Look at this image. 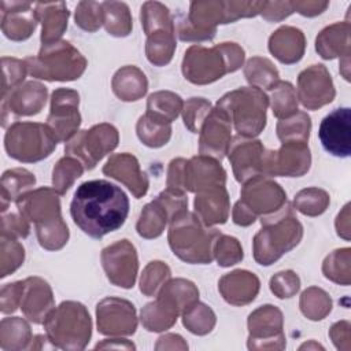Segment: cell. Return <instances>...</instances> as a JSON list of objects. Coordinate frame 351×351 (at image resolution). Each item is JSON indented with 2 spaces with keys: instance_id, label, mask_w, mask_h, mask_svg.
Here are the masks:
<instances>
[{
  "instance_id": "obj_1",
  "label": "cell",
  "mask_w": 351,
  "mask_h": 351,
  "mask_svg": "<svg viewBox=\"0 0 351 351\" xmlns=\"http://www.w3.org/2000/svg\"><path fill=\"white\" fill-rule=\"evenodd\" d=\"M70 214L84 233L101 239L125 223L129 199L119 186L106 180L85 181L74 192Z\"/></svg>"
},
{
  "instance_id": "obj_2",
  "label": "cell",
  "mask_w": 351,
  "mask_h": 351,
  "mask_svg": "<svg viewBox=\"0 0 351 351\" xmlns=\"http://www.w3.org/2000/svg\"><path fill=\"white\" fill-rule=\"evenodd\" d=\"M262 229L254 239V258L259 265L269 266L299 244L303 228L287 202L280 210L261 219Z\"/></svg>"
},
{
  "instance_id": "obj_3",
  "label": "cell",
  "mask_w": 351,
  "mask_h": 351,
  "mask_svg": "<svg viewBox=\"0 0 351 351\" xmlns=\"http://www.w3.org/2000/svg\"><path fill=\"white\" fill-rule=\"evenodd\" d=\"M243 60L244 51L234 43H222L213 48L192 45L185 52L182 73L193 84H210L240 69Z\"/></svg>"
},
{
  "instance_id": "obj_4",
  "label": "cell",
  "mask_w": 351,
  "mask_h": 351,
  "mask_svg": "<svg viewBox=\"0 0 351 351\" xmlns=\"http://www.w3.org/2000/svg\"><path fill=\"white\" fill-rule=\"evenodd\" d=\"M219 234L217 229L203 228L202 221L185 210L171 218L169 244L174 255L188 263H210Z\"/></svg>"
},
{
  "instance_id": "obj_5",
  "label": "cell",
  "mask_w": 351,
  "mask_h": 351,
  "mask_svg": "<svg viewBox=\"0 0 351 351\" xmlns=\"http://www.w3.org/2000/svg\"><path fill=\"white\" fill-rule=\"evenodd\" d=\"M269 104L267 96L259 88H240L223 95L217 107L222 110L239 136H258L266 125V108Z\"/></svg>"
},
{
  "instance_id": "obj_6",
  "label": "cell",
  "mask_w": 351,
  "mask_h": 351,
  "mask_svg": "<svg viewBox=\"0 0 351 351\" xmlns=\"http://www.w3.org/2000/svg\"><path fill=\"white\" fill-rule=\"evenodd\" d=\"M27 73L47 81H71L80 78L86 67L85 58L67 41H55L41 47L34 58L25 59Z\"/></svg>"
},
{
  "instance_id": "obj_7",
  "label": "cell",
  "mask_w": 351,
  "mask_h": 351,
  "mask_svg": "<svg viewBox=\"0 0 351 351\" xmlns=\"http://www.w3.org/2000/svg\"><path fill=\"white\" fill-rule=\"evenodd\" d=\"M44 326L49 341L60 348L81 350L90 337L89 313L77 302H63L58 308H52Z\"/></svg>"
},
{
  "instance_id": "obj_8",
  "label": "cell",
  "mask_w": 351,
  "mask_h": 351,
  "mask_svg": "<svg viewBox=\"0 0 351 351\" xmlns=\"http://www.w3.org/2000/svg\"><path fill=\"white\" fill-rule=\"evenodd\" d=\"M56 143L49 128L36 122H15L8 128L4 137L8 156L26 163L49 156Z\"/></svg>"
},
{
  "instance_id": "obj_9",
  "label": "cell",
  "mask_w": 351,
  "mask_h": 351,
  "mask_svg": "<svg viewBox=\"0 0 351 351\" xmlns=\"http://www.w3.org/2000/svg\"><path fill=\"white\" fill-rule=\"evenodd\" d=\"M118 145V132L112 125L100 123L89 130H81L67 141L64 152L80 160L85 170H92L96 163Z\"/></svg>"
},
{
  "instance_id": "obj_10",
  "label": "cell",
  "mask_w": 351,
  "mask_h": 351,
  "mask_svg": "<svg viewBox=\"0 0 351 351\" xmlns=\"http://www.w3.org/2000/svg\"><path fill=\"white\" fill-rule=\"evenodd\" d=\"M78 101V93L73 89L59 88L53 90L51 111L45 125L49 128L56 141H67L75 134L81 123Z\"/></svg>"
},
{
  "instance_id": "obj_11",
  "label": "cell",
  "mask_w": 351,
  "mask_h": 351,
  "mask_svg": "<svg viewBox=\"0 0 351 351\" xmlns=\"http://www.w3.org/2000/svg\"><path fill=\"white\" fill-rule=\"evenodd\" d=\"M310 149L306 143H282L278 151H266L263 163V176L300 177L310 169Z\"/></svg>"
},
{
  "instance_id": "obj_12",
  "label": "cell",
  "mask_w": 351,
  "mask_h": 351,
  "mask_svg": "<svg viewBox=\"0 0 351 351\" xmlns=\"http://www.w3.org/2000/svg\"><path fill=\"white\" fill-rule=\"evenodd\" d=\"M240 202L255 217L258 214L269 215L287 203V193L266 176H256L243 186Z\"/></svg>"
},
{
  "instance_id": "obj_13",
  "label": "cell",
  "mask_w": 351,
  "mask_h": 351,
  "mask_svg": "<svg viewBox=\"0 0 351 351\" xmlns=\"http://www.w3.org/2000/svg\"><path fill=\"white\" fill-rule=\"evenodd\" d=\"M101 262L107 278L117 287L132 288L137 276V255L128 240H121L101 252Z\"/></svg>"
},
{
  "instance_id": "obj_14",
  "label": "cell",
  "mask_w": 351,
  "mask_h": 351,
  "mask_svg": "<svg viewBox=\"0 0 351 351\" xmlns=\"http://www.w3.org/2000/svg\"><path fill=\"white\" fill-rule=\"evenodd\" d=\"M318 137L333 156L347 158L351 154V108L340 107L329 112L319 125Z\"/></svg>"
},
{
  "instance_id": "obj_15",
  "label": "cell",
  "mask_w": 351,
  "mask_h": 351,
  "mask_svg": "<svg viewBox=\"0 0 351 351\" xmlns=\"http://www.w3.org/2000/svg\"><path fill=\"white\" fill-rule=\"evenodd\" d=\"M47 99V88L36 81L21 84L3 97L1 125L5 128L7 121L12 117H29L41 111Z\"/></svg>"
},
{
  "instance_id": "obj_16",
  "label": "cell",
  "mask_w": 351,
  "mask_h": 351,
  "mask_svg": "<svg viewBox=\"0 0 351 351\" xmlns=\"http://www.w3.org/2000/svg\"><path fill=\"white\" fill-rule=\"evenodd\" d=\"M97 328L103 335H133L137 328L134 306L123 299H103L96 308Z\"/></svg>"
},
{
  "instance_id": "obj_17",
  "label": "cell",
  "mask_w": 351,
  "mask_h": 351,
  "mask_svg": "<svg viewBox=\"0 0 351 351\" xmlns=\"http://www.w3.org/2000/svg\"><path fill=\"white\" fill-rule=\"evenodd\" d=\"M265 155L266 149L259 140H241L239 136L230 141L228 158L236 180L244 184L256 176H263Z\"/></svg>"
},
{
  "instance_id": "obj_18",
  "label": "cell",
  "mask_w": 351,
  "mask_h": 351,
  "mask_svg": "<svg viewBox=\"0 0 351 351\" xmlns=\"http://www.w3.org/2000/svg\"><path fill=\"white\" fill-rule=\"evenodd\" d=\"M298 97L306 108L315 110L335 97L330 74L322 64H313L298 77Z\"/></svg>"
},
{
  "instance_id": "obj_19",
  "label": "cell",
  "mask_w": 351,
  "mask_h": 351,
  "mask_svg": "<svg viewBox=\"0 0 351 351\" xmlns=\"http://www.w3.org/2000/svg\"><path fill=\"white\" fill-rule=\"evenodd\" d=\"M232 122L218 107L213 108L202 125L199 151L204 156L222 159L230 145Z\"/></svg>"
},
{
  "instance_id": "obj_20",
  "label": "cell",
  "mask_w": 351,
  "mask_h": 351,
  "mask_svg": "<svg viewBox=\"0 0 351 351\" xmlns=\"http://www.w3.org/2000/svg\"><path fill=\"white\" fill-rule=\"evenodd\" d=\"M1 30L14 41L26 40L37 26V12L29 1H0Z\"/></svg>"
},
{
  "instance_id": "obj_21",
  "label": "cell",
  "mask_w": 351,
  "mask_h": 351,
  "mask_svg": "<svg viewBox=\"0 0 351 351\" xmlns=\"http://www.w3.org/2000/svg\"><path fill=\"white\" fill-rule=\"evenodd\" d=\"M59 193L51 188H38L33 192H26L19 196L15 203L18 211L36 225L45 223L60 215Z\"/></svg>"
},
{
  "instance_id": "obj_22",
  "label": "cell",
  "mask_w": 351,
  "mask_h": 351,
  "mask_svg": "<svg viewBox=\"0 0 351 351\" xmlns=\"http://www.w3.org/2000/svg\"><path fill=\"white\" fill-rule=\"evenodd\" d=\"M226 173L222 166L210 156H193L184 166V191L199 192L207 188L225 185Z\"/></svg>"
},
{
  "instance_id": "obj_23",
  "label": "cell",
  "mask_w": 351,
  "mask_h": 351,
  "mask_svg": "<svg viewBox=\"0 0 351 351\" xmlns=\"http://www.w3.org/2000/svg\"><path fill=\"white\" fill-rule=\"evenodd\" d=\"M103 173L125 184L136 199H140L148 191V178L145 173L140 170L137 159L128 152L112 155L104 165Z\"/></svg>"
},
{
  "instance_id": "obj_24",
  "label": "cell",
  "mask_w": 351,
  "mask_h": 351,
  "mask_svg": "<svg viewBox=\"0 0 351 351\" xmlns=\"http://www.w3.org/2000/svg\"><path fill=\"white\" fill-rule=\"evenodd\" d=\"M25 281V289L21 300V308L25 317L34 324H44L47 315L53 308V298L49 285L38 278L29 277Z\"/></svg>"
},
{
  "instance_id": "obj_25",
  "label": "cell",
  "mask_w": 351,
  "mask_h": 351,
  "mask_svg": "<svg viewBox=\"0 0 351 351\" xmlns=\"http://www.w3.org/2000/svg\"><path fill=\"white\" fill-rule=\"evenodd\" d=\"M195 213L206 226L225 223L229 215V199L225 186L199 191L195 197Z\"/></svg>"
},
{
  "instance_id": "obj_26",
  "label": "cell",
  "mask_w": 351,
  "mask_h": 351,
  "mask_svg": "<svg viewBox=\"0 0 351 351\" xmlns=\"http://www.w3.org/2000/svg\"><path fill=\"white\" fill-rule=\"evenodd\" d=\"M218 289L228 303L247 304L255 299L259 291V280L247 270H234L219 280Z\"/></svg>"
},
{
  "instance_id": "obj_27",
  "label": "cell",
  "mask_w": 351,
  "mask_h": 351,
  "mask_svg": "<svg viewBox=\"0 0 351 351\" xmlns=\"http://www.w3.org/2000/svg\"><path fill=\"white\" fill-rule=\"evenodd\" d=\"M248 340H282V314L271 304L261 306L248 317Z\"/></svg>"
},
{
  "instance_id": "obj_28",
  "label": "cell",
  "mask_w": 351,
  "mask_h": 351,
  "mask_svg": "<svg viewBox=\"0 0 351 351\" xmlns=\"http://www.w3.org/2000/svg\"><path fill=\"white\" fill-rule=\"evenodd\" d=\"M269 49L282 63L299 62L304 52V36L296 27L282 26L270 36Z\"/></svg>"
},
{
  "instance_id": "obj_29",
  "label": "cell",
  "mask_w": 351,
  "mask_h": 351,
  "mask_svg": "<svg viewBox=\"0 0 351 351\" xmlns=\"http://www.w3.org/2000/svg\"><path fill=\"white\" fill-rule=\"evenodd\" d=\"M37 18L43 23L41 43L43 45L58 41L67 27L69 10L64 3H37L34 4Z\"/></svg>"
},
{
  "instance_id": "obj_30",
  "label": "cell",
  "mask_w": 351,
  "mask_h": 351,
  "mask_svg": "<svg viewBox=\"0 0 351 351\" xmlns=\"http://www.w3.org/2000/svg\"><path fill=\"white\" fill-rule=\"evenodd\" d=\"M147 88L144 73L134 66L119 69L112 78V90L123 101L138 100L147 92Z\"/></svg>"
},
{
  "instance_id": "obj_31",
  "label": "cell",
  "mask_w": 351,
  "mask_h": 351,
  "mask_svg": "<svg viewBox=\"0 0 351 351\" xmlns=\"http://www.w3.org/2000/svg\"><path fill=\"white\" fill-rule=\"evenodd\" d=\"M182 104L181 97L173 92H155L148 97L145 117L154 122L170 125L178 117Z\"/></svg>"
},
{
  "instance_id": "obj_32",
  "label": "cell",
  "mask_w": 351,
  "mask_h": 351,
  "mask_svg": "<svg viewBox=\"0 0 351 351\" xmlns=\"http://www.w3.org/2000/svg\"><path fill=\"white\" fill-rule=\"evenodd\" d=\"M36 184V177L26 169H11L1 177V213L7 211L8 203L16 200Z\"/></svg>"
},
{
  "instance_id": "obj_33",
  "label": "cell",
  "mask_w": 351,
  "mask_h": 351,
  "mask_svg": "<svg viewBox=\"0 0 351 351\" xmlns=\"http://www.w3.org/2000/svg\"><path fill=\"white\" fill-rule=\"evenodd\" d=\"M167 219H171L166 207L156 197L154 202L147 204L137 222V233L145 239H154L162 234Z\"/></svg>"
},
{
  "instance_id": "obj_34",
  "label": "cell",
  "mask_w": 351,
  "mask_h": 351,
  "mask_svg": "<svg viewBox=\"0 0 351 351\" xmlns=\"http://www.w3.org/2000/svg\"><path fill=\"white\" fill-rule=\"evenodd\" d=\"M174 30H156L148 34L145 52L151 63L156 66L167 64L176 49Z\"/></svg>"
},
{
  "instance_id": "obj_35",
  "label": "cell",
  "mask_w": 351,
  "mask_h": 351,
  "mask_svg": "<svg viewBox=\"0 0 351 351\" xmlns=\"http://www.w3.org/2000/svg\"><path fill=\"white\" fill-rule=\"evenodd\" d=\"M103 8V25L106 30L117 37H125L132 30V18L129 7L119 1H104Z\"/></svg>"
},
{
  "instance_id": "obj_36",
  "label": "cell",
  "mask_w": 351,
  "mask_h": 351,
  "mask_svg": "<svg viewBox=\"0 0 351 351\" xmlns=\"http://www.w3.org/2000/svg\"><path fill=\"white\" fill-rule=\"evenodd\" d=\"M33 340L30 328L19 317L4 318L0 326V347L1 350L26 348V343Z\"/></svg>"
},
{
  "instance_id": "obj_37",
  "label": "cell",
  "mask_w": 351,
  "mask_h": 351,
  "mask_svg": "<svg viewBox=\"0 0 351 351\" xmlns=\"http://www.w3.org/2000/svg\"><path fill=\"white\" fill-rule=\"evenodd\" d=\"M245 77L255 88L271 89L278 82V71L269 59L251 58L245 66Z\"/></svg>"
},
{
  "instance_id": "obj_38",
  "label": "cell",
  "mask_w": 351,
  "mask_h": 351,
  "mask_svg": "<svg viewBox=\"0 0 351 351\" xmlns=\"http://www.w3.org/2000/svg\"><path fill=\"white\" fill-rule=\"evenodd\" d=\"M141 25L148 36L156 30H174V23L170 18L167 7L158 1H147L141 7Z\"/></svg>"
},
{
  "instance_id": "obj_39",
  "label": "cell",
  "mask_w": 351,
  "mask_h": 351,
  "mask_svg": "<svg viewBox=\"0 0 351 351\" xmlns=\"http://www.w3.org/2000/svg\"><path fill=\"white\" fill-rule=\"evenodd\" d=\"M311 129L310 117L306 112H296L292 118H284L277 125V136L282 143H307Z\"/></svg>"
},
{
  "instance_id": "obj_40",
  "label": "cell",
  "mask_w": 351,
  "mask_h": 351,
  "mask_svg": "<svg viewBox=\"0 0 351 351\" xmlns=\"http://www.w3.org/2000/svg\"><path fill=\"white\" fill-rule=\"evenodd\" d=\"M84 171V166L80 160L71 156H64L62 158L56 166L53 167L52 171V184L53 189L59 193L63 195L67 192V189L71 186L74 180L81 177Z\"/></svg>"
},
{
  "instance_id": "obj_41",
  "label": "cell",
  "mask_w": 351,
  "mask_h": 351,
  "mask_svg": "<svg viewBox=\"0 0 351 351\" xmlns=\"http://www.w3.org/2000/svg\"><path fill=\"white\" fill-rule=\"evenodd\" d=\"M182 322L189 332L195 335H206L211 332L215 324V315L208 306L196 300L185 310Z\"/></svg>"
},
{
  "instance_id": "obj_42",
  "label": "cell",
  "mask_w": 351,
  "mask_h": 351,
  "mask_svg": "<svg viewBox=\"0 0 351 351\" xmlns=\"http://www.w3.org/2000/svg\"><path fill=\"white\" fill-rule=\"evenodd\" d=\"M344 26L340 23H335L332 26L325 27L319 36L315 40V49L317 52H319V55L324 59H333L336 56H340L341 53V47L344 49H348V45H341V37L348 36V27L340 33L341 27Z\"/></svg>"
},
{
  "instance_id": "obj_43",
  "label": "cell",
  "mask_w": 351,
  "mask_h": 351,
  "mask_svg": "<svg viewBox=\"0 0 351 351\" xmlns=\"http://www.w3.org/2000/svg\"><path fill=\"white\" fill-rule=\"evenodd\" d=\"M36 230L40 245L45 250H59L67 243L69 239V229L62 217L41 225H36Z\"/></svg>"
},
{
  "instance_id": "obj_44",
  "label": "cell",
  "mask_w": 351,
  "mask_h": 351,
  "mask_svg": "<svg viewBox=\"0 0 351 351\" xmlns=\"http://www.w3.org/2000/svg\"><path fill=\"white\" fill-rule=\"evenodd\" d=\"M271 95V108L277 118H288L298 112L296 92L289 82L278 81L273 88Z\"/></svg>"
},
{
  "instance_id": "obj_45",
  "label": "cell",
  "mask_w": 351,
  "mask_h": 351,
  "mask_svg": "<svg viewBox=\"0 0 351 351\" xmlns=\"http://www.w3.org/2000/svg\"><path fill=\"white\" fill-rule=\"evenodd\" d=\"M330 308H332L330 298L322 289L308 288L302 293L300 310L307 318L313 321L322 319L330 311Z\"/></svg>"
},
{
  "instance_id": "obj_46",
  "label": "cell",
  "mask_w": 351,
  "mask_h": 351,
  "mask_svg": "<svg viewBox=\"0 0 351 351\" xmlns=\"http://www.w3.org/2000/svg\"><path fill=\"white\" fill-rule=\"evenodd\" d=\"M170 134H171L170 125L154 122L145 115L138 118L137 136L143 141V144L152 148L162 147L169 141Z\"/></svg>"
},
{
  "instance_id": "obj_47",
  "label": "cell",
  "mask_w": 351,
  "mask_h": 351,
  "mask_svg": "<svg viewBox=\"0 0 351 351\" xmlns=\"http://www.w3.org/2000/svg\"><path fill=\"white\" fill-rule=\"evenodd\" d=\"M329 196L325 191L317 188H308L300 191L295 196V207L304 215H319L326 210Z\"/></svg>"
},
{
  "instance_id": "obj_48",
  "label": "cell",
  "mask_w": 351,
  "mask_h": 351,
  "mask_svg": "<svg viewBox=\"0 0 351 351\" xmlns=\"http://www.w3.org/2000/svg\"><path fill=\"white\" fill-rule=\"evenodd\" d=\"M170 277V269L163 262L155 261L149 262V265L145 267L141 281H140V291L147 295L152 296L158 292L160 287H163L165 281Z\"/></svg>"
},
{
  "instance_id": "obj_49",
  "label": "cell",
  "mask_w": 351,
  "mask_h": 351,
  "mask_svg": "<svg viewBox=\"0 0 351 351\" xmlns=\"http://www.w3.org/2000/svg\"><path fill=\"white\" fill-rule=\"evenodd\" d=\"M211 111L210 101L204 100L203 97H191L185 104L182 110L184 117V125L192 132L197 133L202 129V125L206 119V117Z\"/></svg>"
},
{
  "instance_id": "obj_50",
  "label": "cell",
  "mask_w": 351,
  "mask_h": 351,
  "mask_svg": "<svg viewBox=\"0 0 351 351\" xmlns=\"http://www.w3.org/2000/svg\"><path fill=\"white\" fill-rule=\"evenodd\" d=\"M213 252L218 261V265L223 267L236 265L243 259V250L239 244V240L230 236L219 234L215 240Z\"/></svg>"
},
{
  "instance_id": "obj_51",
  "label": "cell",
  "mask_w": 351,
  "mask_h": 351,
  "mask_svg": "<svg viewBox=\"0 0 351 351\" xmlns=\"http://www.w3.org/2000/svg\"><path fill=\"white\" fill-rule=\"evenodd\" d=\"M25 250L16 241V239L1 236V274L4 278L12 271H15L23 262Z\"/></svg>"
},
{
  "instance_id": "obj_52",
  "label": "cell",
  "mask_w": 351,
  "mask_h": 351,
  "mask_svg": "<svg viewBox=\"0 0 351 351\" xmlns=\"http://www.w3.org/2000/svg\"><path fill=\"white\" fill-rule=\"evenodd\" d=\"M101 3L81 1L75 8V25L88 32H95L103 23Z\"/></svg>"
},
{
  "instance_id": "obj_53",
  "label": "cell",
  "mask_w": 351,
  "mask_h": 351,
  "mask_svg": "<svg viewBox=\"0 0 351 351\" xmlns=\"http://www.w3.org/2000/svg\"><path fill=\"white\" fill-rule=\"evenodd\" d=\"M3 64V89H1V97H4L10 90L19 86L22 81L25 80V75L27 73V67L25 60H19L15 58H1Z\"/></svg>"
},
{
  "instance_id": "obj_54",
  "label": "cell",
  "mask_w": 351,
  "mask_h": 351,
  "mask_svg": "<svg viewBox=\"0 0 351 351\" xmlns=\"http://www.w3.org/2000/svg\"><path fill=\"white\" fill-rule=\"evenodd\" d=\"M299 285L300 280L292 270L280 271L270 280V289L280 299L293 296L298 292Z\"/></svg>"
},
{
  "instance_id": "obj_55",
  "label": "cell",
  "mask_w": 351,
  "mask_h": 351,
  "mask_svg": "<svg viewBox=\"0 0 351 351\" xmlns=\"http://www.w3.org/2000/svg\"><path fill=\"white\" fill-rule=\"evenodd\" d=\"M29 221L19 211L1 213V236L16 239L29 234Z\"/></svg>"
},
{
  "instance_id": "obj_56",
  "label": "cell",
  "mask_w": 351,
  "mask_h": 351,
  "mask_svg": "<svg viewBox=\"0 0 351 351\" xmlns=\"http://www.w3.org/2000/svg\"><path fill=\"white\" fill-rule=\"evenodd\" d=\"M23 289H25V281L10 282L1 288V296H0L1 313L4 314L14 313L21 306Z\"/></svg>"
},
{
  "instance_id": "obj_57",
  "label": "cell",
  "mask_w": 351,
  "mask_h": 351,
  "mask_svg": "<svg viewBox=\"0 0 351 351\" xmlns=\"http://www.w3.org/2000/svg\"><path fill=\"white\" fill-rule=\"evenodd\" d=\"M293 12L292 8V3L291 1H263L261 14L263 15L265 19L267 21H280L287 18L288 15H291Z\"/></svg>"
},
{
  "instance_id": "obj_58",
  "label": "cell",
  "mask_w": 351,
  "mask_h": 351,
  "mask_svg": "<svg viewBox=\"0 0 351 351\" xmlns=\"http://www.w3.org/2000/svg\"><path fill=\"white\" fill-rule=\"evenodd\" d=\"M328 7V3H317V1H292L293 11L296 10L299 14L304 16H314L321 14Z\"/></svg>"
},
{
  "instance_id": "obj_59",
  "label": "cell",
  "mask_w": 351,
  "mask_h": 351,
  "mask_svg": "<svg viewBox=\"0 0 351 351\" xmlns=\"http://www.w3.org/2000/svg\"><path fill=\"white\" fill-rule=\"evenodd\" d=\"M106 347H110V348H112V347H117V348H134V346H133L132 343H128V341H125L123 344H122V343L111 344V343H110V341H107V340H104V341H103V343H100V344L97 343L95 348L97 350V348H106Z\"/></svg>"
}]
</instances>
